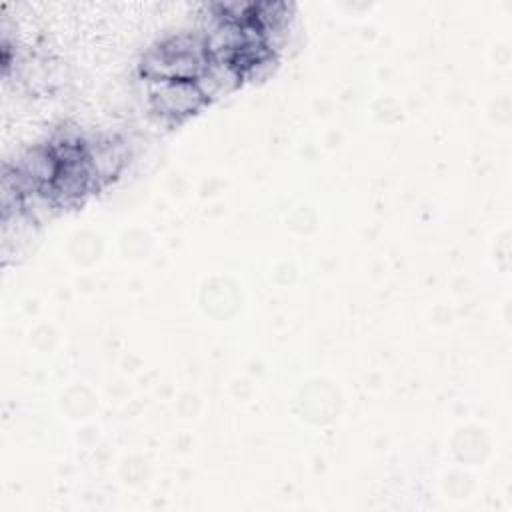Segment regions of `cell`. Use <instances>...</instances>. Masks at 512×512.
I'll return each instance as SVG.
<instances>
[{
  "label": "cell",
  "mask_w": 512,
  "mask_h": 512,
  "mask_svg": "<svg viewBox=\"0 0 512 512\" xmlns=\"http://www.w3.org/2000/svg\"><path fill=\"white\" fill-rule=\"evenodd\" d=\"M146 80V96L150 110L168 122H178L206 102L194 80Z\"/></svg>",
  "instance_id": "1"
}]
</instances>
